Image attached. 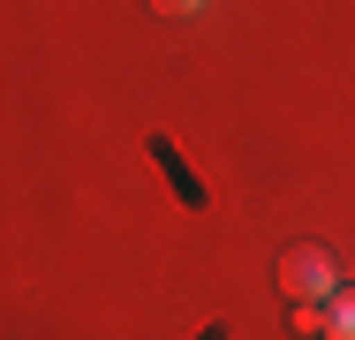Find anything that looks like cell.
<instances>
[{
    "label": "cell",
    "mask_w": 355,
    "mask_h": 340,
    "mask_svg": "<svg viewBox=\"0 0 355 340\" xmlns=\"http://www.w3.org/2000/svg\"><path fill=\"white\" fill-rule=\"evenodd\" d=\"M318 333H325V340H355V287H340V295L325 303V318H318Z\"/></svg>",
    "instance_id": "2"
},
{
    "label": "cell",
    "mask_w": 355,
    "mask_h": 340,
    "mask_svg": "<svg viewBox=\"0 0 355 340\" xmlns=\"http://www.w3.org/2000/svg\"><path fill=\"white\" fill-rule=\"evenodd\" d=\"M340 287H348V280H340V265H333V250H318V242H302V250L280 257V295L295 303V310H325Z\"/></svg>",
    "instance_id": "1"
},
{
    "label": "cell",
    "mask_w": 355,
    "mask_h": 340,
    "mask_svg": "<svg viewBox=\"0 0 355 340\" xmlns=\"http://www.w3.org/2000/svg\"><path fill=\"white\" fill-rule=\"evenodd\" d=\"M151 8H159V15H197L205 0H151Z\"/></svg>",
    "instance_id": "3"
}]
</instances>
